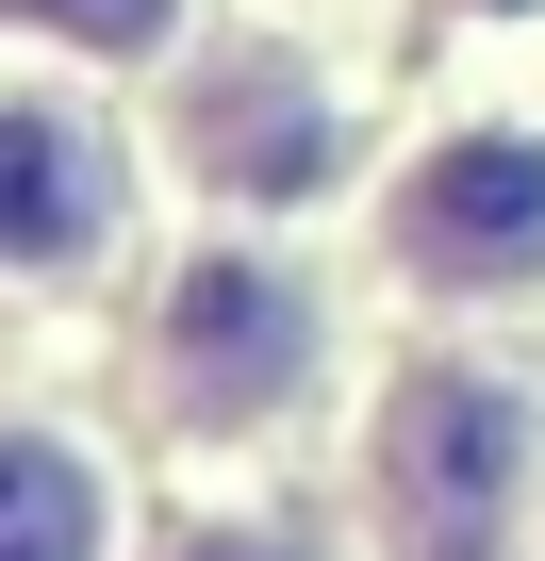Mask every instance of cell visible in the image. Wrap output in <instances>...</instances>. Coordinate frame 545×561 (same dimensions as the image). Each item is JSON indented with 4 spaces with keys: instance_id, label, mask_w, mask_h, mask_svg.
<instances>
[{
    "instance_id": "obj_2",
    "label": "cell",
    "mask_w": 545,
    "mask_h": 561,
    "mask_svg": "<svg viewBox=\"0 0 545 561\" xmlns=\"http://www.w3.org/2000/svg\"><path fill=\"white\" fill-rule=\"evenodd\" d=\"M315 364H331L315 264H282V248H182L166 314H149V380H166L182 430H215V446L231 430H282L315 397Z\"/></svg>"
},
{
    "instance_id": "obj_8",
    "label": "cell",
    "mask_w": 545,
    "mask_h": 561,
    "mask_svg": "<svg viewBox=\"0 0 545 561\" xmlns=\"http://www.w3.org/2000/svg\"><path fill=\"white\" fill-rule=\"evenodd\" d=\"M166 561H315V545H298L282 512H215V528H182Z\"/></svg>"
},
{
    "instance_id": "obj_9",
    "label": "cell",
    "mask_w": 545,
    "mask_h": 561,
    "mask_svg": "<svg viewBox=\"0 0 545 561\" xmlns=\"http://www.w3.org/2000/svg\"><path fill=\"white\" fill-rule=\"evenodd\" d=\"M463 18H529V0H463Z\"/></svg>"
},
{
    "instance_id": "obj_5",
    "label": "cell",
    "mask_w": 545,
    "mask_h": 561,
    "mask_svg": "<svg viewBox=\"0 0 545 561\" xmlns=\"http://www.w3.org/2000/svg\"><path fill=\"white\" fill-rule=\"evenodd\" d=\"M133 215V149L83 100H0V231H18L34 280H83Z\"/></svg>"
},
{
    "instance_id": "obj_6",
    "label": "cell",
    "mask_w": 545,
    "mask_h": 561,
    "mask_svg": "<svg viewBox=\"0 0 545 561\" xmlns=\"http://www.w3.org/2000/svg\"><path fill=\"white\" fill-rule=\"evenodd\" d=\"M0 495H18V561H100V462L67 430H18Z\"/></svg>"
},
{
    "instance_id": "obj_7",
    "label": "cell",
    "mask_w": 545,
    "mask_h": 561,
    "mask_svg": "<svg viewBox=\"0 0 545 561\" xmlns=\"http://www.w3.org/2000/svg\"><path fill=\"white\" fill-rule=\"evenodd\" d=\"M18 34H50L83 67H166L182 50V0H18Z\"/></svg>"
},
{
    "instance_id": "obj_3",
    "label": "cell",
    "mask_w": 545,
    "mask_h": 561,
    "mask_svg": "<svg viewBox=\"0 0 545 561\" xmlns=\"http://www.w3.org/2000/svg\"><path fill=\"white\" fill-rule=\"evenodd\" d=\"M381 264L413 280V298L479 314V298H529L545 280V133L529 116H463L397 165L381 198Z\"/></svg>"
},
{
    "instance_id": "obj_4",
    "label": "cell",
    "mask_w": 545,
    "mask_h": 561,
    "mask_svg": "<svg viewBox=\"0 0 545 561\" xmlns=\"http://www.w3.org/2000/svg\"><path fill=\"white\" fill-rule=\"evenodd\" d=\"M166 133H182V165H198L231 215H298V198L348 182V100H331L298 50H215Z\"/></svg>"
},
{
    "instance_id": "obj_1",
    "label": "cell",
    "mask_w": 545,
    "mask_h": 561,
    "mask_svg": "<svg viewBox=\"0 0 545 561\" xmlns=\"http://www.w3.org/2000/svg\"><path fill=\"white\" fill-rule=\"evenodd\" d=\"M529 495V397L496 364H397L364 413V512L381 561H496Z\"/></svg>"
}]
</instances>
